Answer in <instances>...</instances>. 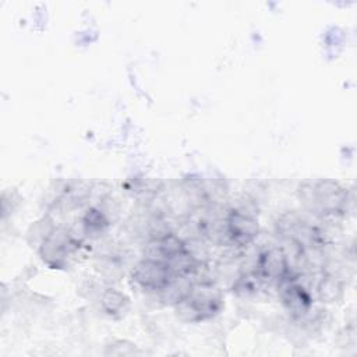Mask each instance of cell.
<instances>
[{
    "instance_id": "cell-1",
    "label": "cell",
    "mask_w": 357,
    "mask_h": 357,
    "mask_svg": "<svg viewBox=\"0 0 357 357\" xmlns=\"http://www.w3.org/2000/svg\"><path fill=\"white\" fill-rule=\"evenodd\" d=\"M300 198L314 212L321 215H343L347 209L346 190L332 180H318L300 187Z\"/></svg>"
},
{
    "instance_id": "cell-4",
    "label": "cell",
    "mask_w": 357,
    "mask_h": 357,
    "mask_svg": "<svg viewBox=\"0 0 357 357\" xmlns=\"http://www.w3.org/2000/svg\"><path fill=\"white\" fill-rule=\"evenodd\" d=\"M255 272L265 283L276 282L279 284L282 280L291 276L286 254L278 247H271L259 254Z\"/></svg>"
},
{
    "instance_id": "cell-2",
    "label": "cell",
    "mask_w": 357,
    "mask_h": 357,
    "mask_svg": "<svg viewBox=\"0 0 357 357\" xmlns=\"http://www.w3.org/2000/svg\"><path fill=\"white\" fill-rule=\"evenodd\" d=\"M222 304L223 300L219 290L211 284L202 283L198 287L192 286L190 293L181 301H178L177 315L190 322L204 321L218 314Z\"/></svg>"
},
{
    "instance_id": "cell-6",
    "label": "cell",
    "mask_w": 357,
    "mask_h": 357,
    "mask_svg": "<svg viewBox=\"0 0 357 357\" xmlns=\"http://www.w3.org/2000/svg\"><path fill=\"white\" fill-rule=\"evenodd\" d=\"M279 286L282 301L291 314L301 315L310 310V307L312 305V298L310 293L301 284L294 282L291 276L282 280Z\"/></svg>"
},
{
    "instance_id": "cell-8",
    "label": "cell",
    "mask_w": 357,
    "mask_h": 357,
    "mask_svg": "<svg viewBox=\"0 0 357 357\" xmlns=\"http://www.w3.org/2000/svg\"><path fill=\"white\" fill-rule=\"evenodd\" d=\"M265 282L259 278V275L254 271L250 273H245L243 276L238 278V280L234 283L233 286V291L238 293V294H251V293H257L261 286Z\"/></svg>"
},
{
    "instance_id": "cell-5",
    "label": "cell",
    "mask_w": 357,
    "mask_h": 357,
    "mask_svg": "<svg viewBox=\"0 0 357 357\" xmlns=\"http://www.w3.org/2000/svg\"><path fill=\"white\" fill-rule=\"evenodd\" d=\"M225 227L229 240L238 247L250 244L258 234V220L237 209L229 212Z\"/></svg>"
},
{
    "instance_id": "cell-7",
    "label": "cell",
    "mask_w": 357,
    "mask_h": 357,
    "mask_svg": "<svg viewBox=\"0 0 357 357\" xmlns=\"http://www.w3.org/2000/svg\"><path fill=\"white\" fill-rule=\"evenodd\" d=\"M102 305L109 315L117 317V315H123L126 312L128 300L126 298V296H123L117 290L109 289V290H106V293L102 297Z\"/></svg>"
},
{
    "instance_id": "cell-9",
    "label": "cell",
    "mask_w": 357,
    "mask_h": 357,
    "mask_svg": "<svg viewBox=\"0 0 357 357\" xmlns=\"http://www.w3.org/2000/svg\"><path fill=\"white\" fill-rule=\"evenodd\" d=\"M84 226L88 233L89 231L98 233V231H102L107 226V220L100 211L91 208L86 211V213L84 216Z\"/></svg>"
},
{
    "instance_id": "cell-3",
    "label": "cell",
    "mask_w": 357,
    "mask_h": 357,
    "mask_svg": "<svg viewBox=\"0 0 357 357\" xmlns=\"http://www.w3.org/2000/svg\"><path fill=\"white\" fill-rule=\"evenodd\" d=\"M132 279L145 290L163 293L178 278H176L167 262L159 258L146 257L135 265Z\"/></svg>"
}]
</instances>
